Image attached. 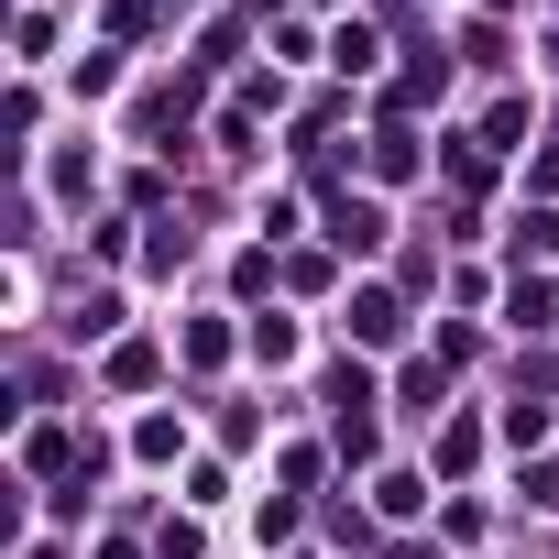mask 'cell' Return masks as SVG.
Returning <instances> with one entry per match:
<instances>
[{
  "instance_id": "1",
  "label": "cell",
  "mask_w": 559,
  "mask_h": 559,
  "mask_svg": "<svg viewBox=\"0 0 559 559\" xmlns=\"http://www.w3.org/2000/svg\"><path fill=\"white\" fill-rule=\"evenodd\" d=\"M341 241L362 252V241H384V209H362V198H341Z\"/></svg>"
},
{
  "instance_id": "2",
  "label": "cell",
  "mask_w": 559,
  "mask_h": 559,
  "mask_svg": "<svg viewBox=\"0 0 559 559\" xmlns=\"http://www.w3.org/2000/svg\"><path fill=\"white\" fill-rule=\"evenodd\" d=\"M352 330H362V341H395L406 319H395V297H362V308H352Z\"/></svg>"
},
{
  "instance_id": "3",
  "label": "cell",
  "mask_w": 559,
  "mask_h": 559,
  "mask_svg": "<svg viewBox=\"0 0 559 559\" xmlns=\"http://www.w3.org/2000/svg\"><path fill=\"white\" fill-rule=\"evenodd\" d=\"M537 504H548V515H559V461H548V472H537Z\"/></svg>"
}]
</instances>
